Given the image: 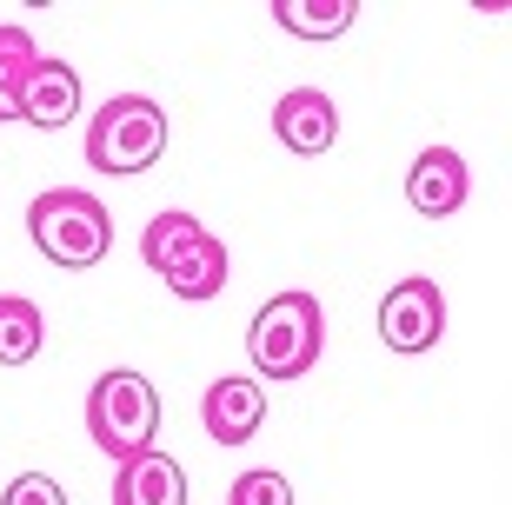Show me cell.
I'll use <instances>...</instances> for the list:
<instances>
[{
	"label": "cell",
	"instance_id": "obj_1",
	"mask_svg": "<svg viewBox=\"0 0 512 505\" xmlns=\"http://www.w3.org/2000/svg\"><path fill=\"white\" fill-rule=\"evenodd\" d=\"M320 346H326V313L300 286L293 293H273L247 326V359H253L260 379H306L320 366Z\"/></svg>",
	"mask_w": 512,
	"mask_h": 505
},
{
	"label": "cell",
	"instance_id": "obj_2",
	"mask_svg": "<svg viewBox=\"0 0 512 505\" xmlns=\"http://www.w3.org/2000/svg\"><path fill=\"white\" fill-rule=\"evenodd\" d=\"M140 260H147L180 300H213V293L227 286V246L213 240L193 213H180V206H167V213L147 220V233H140Z\"/></svg>",
	"mask_w": 512,
	"mask_h": 505
},
{
	"label": "cell",
	"instance_id": "obj_3",
	"mask_svg": "<svg viewBox=\"0 0 512 505\" xmlns=\"http://www.w3.org/2000/svg\"><path fill=\"white\" fill-rule=\"evenodd\" d=\"M27 233H34V246L54 266L87 273V266H100L107 246H114V213H107L87 187H47L34 206H27Z\"/></svg>",
	"mask_w": 512,
	"mask_h": 505
},
{
	"label": "cell",
	"instance_id": "obj_4",
	"mask_svg": "<svg viewBox=\"0 0 512 505\" xmlns=\"http://www.w3.org/2000/svg\"><path fill=\"white\" fill-rule=\"evenodd\" d=\"M87 432H94V446L114 466L153 452V432H160V393H153V379L133 373V366L100 373L94 393H87Z\"/></svg>",
	"mask_w": 512,
	"mask_h": 505
},
{
	"label": "cell",
	"instance_id": "obj_5",
	"mask_svg": "<svg viewBox=\"0 0 512 505\" xmlns=\"http://www.w3.org/2000/svg\"><path fill=\"white\" fill-rule=\"evenodd\" d=\"M160 153H167V113L147 94H114L87 120V167L94 173L127 180V173H147Z\"/></svg>",
	"mask_w": 512,
	"mask_h": 505
},
{
	"label": "cell",
	"instance_id": "obj_6",
	"mask_svg": "<svg viewBox=\"0 0 512 505\" xmlns=\"http://www.w3.org/2000/svg\"><path fill=\"white\" fill-rule=\"evenodd\" d=\"M439 333H446V293H439L426 273L399 280L380 300V339L393 353H433Z\"/></svg>",
	"mask_w": 512,
	"mask_h": 505
},
{
	"label": "cell",
	"instance_id": "obj_7",
	"mask_svg": "<svg viewBox=\"0 0 512 505\" xmlns=\"http://www.w3.org/2000/svg\"><path fill=\"white\" fill-rule=\"evenodd\" d=\"M200 426H207V439H220V446H247L253 432L266 426V386L253 373L213 379L207 399H200Z\"/></svg>",
	"mask_w": 512,
	"mask_h": 505
},
{
	"label": "cell",
	"instance_id": "obj_8",
	"mask_svg": "<svg viewBox=\"0 0 512 505\" xmlns=\"http://www.w3.org/2000/svg\"><path fill=\"white\" fill-rule=\"evenodd\" d=\"M473 180H466V160L453 147H426L406 167V206H413L419 220H453L459 206H466Z\"/></svg>",
	"mask_w": 512,
	"mask_h": 505
},
{
	"label": "cell",
	"instance_id": "obj_9",
	"mask_svg": "<svg viewBox=\"0 0 512 505\" xmlns=\"http://www.w3.org/2000/svg\"><path fill=\"white\" fill-rule=\"evenodd\" d=\"M273 133H280L286 153H333V140H340V107L320 94V87H293V94H280V107H273Z\"/></svg>",
	"mask_w": 512,
	"mask_h": 505
},
{
	"label": "cell",
	"instance_id": "obj_10",
	"mask_svg": "<svg viewBox=\"0 0 512 505\" xmlns=\"http://www.w3.org/2000/svg\"><path fill=\"white\" fill-rule=\"evenodd\" d=\"M74 113H80V74L67 67V60H47V54H40L34 74L20 80V120H27V127L60 133Z\"/></svg>",
	"mask_w": 512,
	"mask_h": 505
},
{
	"label": "cell",
	"instance_id": "obj_11",
	"mask_svg": "<svg viewBox=\"0 0 512 505\" xmlns=\"http://www.w3.org/2000/svg\"><path fill=\"white\" fill-rule=\"evenodd\" d=\"M114 505H187V466L173 452H140L114 466Z\"/></svg>",
	"mask_w": 512,
	"mask_h": 505
},
{
	"label": "cell",
	"instance_id": "obj_12",
	"mask_svg": "<svg viewBox=\"0 0 512 505\" xmlns=\"http://www.w3.org/2000/svg\"><path fill=\"white\" fill-rule=\"evenodd\" d=\"M47 346V319L27 293H0V366H27Z\"/></svg>",
	"mask_w": 512,
	"mask_h": 505
},
{
	"label": "cell",
	"instance_id": "obj_13",
	"mask_svg": "<svg viewBox=\"0 0 512 505\" xmlns=\"http://www.w3.org/2000/svg\"><path fill=\"white\" fill-rule=\"evenodd\" d=\"M353 14H360L353 0H273V20L300 40H340L353 27Z\"/></svg>",
	"mask_w": 512,
	"mask_h": 505
},
{
	"label": "cell",
	"instance_id": "obj_14",
	"mask_svg": "<svg viewBox=\"0 0 512 505\" xmlns=\"http://www.w3.org/2000/svg\"><path fill=\"white\" fill-rule=\"evenodd\" d=\"M227 505H293V486H286V472L253 466V472H240V479H233Z\"/></svg>",
	"mask_w": 512,
	"mask_h": 505
},
{
	"label": "cell",
	"instance_id": "obj_15",
	"mask_svg": "<svg viewBox=\"0 0 512 505\" xmlns=\"http://www.w3.org/2000/svg\"><path fill=\"white\" fill-rule=\"evenodd\" d=\"M34 34L27 27H14V20H0V87H14L20 94V80L34 74Z\"/></svg>",
	"mask_w": 512,
	"mask_h": 505
},
{
	"label": "cell",
	"instance_id": "obj_16",
	"mask_svg": "<svg viewBox=\"0 0 512 505\" xmlns=\"http://www.w3.org/2000/svg\"><path fill=\"white\" fill-rule=\"evenodd\" d=\"M0 505H67V492H60V479H47V472H20L14 486L0 492Z\"/></svg>",
	"mask_w": 512,
	"mask_h": 505
}]
</instances>
